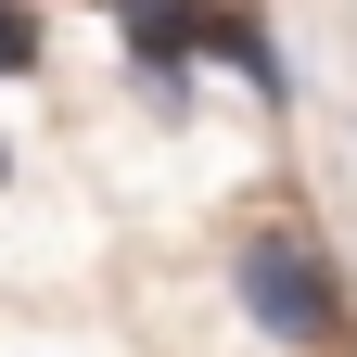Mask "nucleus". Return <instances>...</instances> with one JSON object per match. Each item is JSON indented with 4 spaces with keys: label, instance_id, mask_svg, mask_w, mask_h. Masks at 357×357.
<instances>
[{
    "label": "nucleus",
    "instance_id": "nucleus-5",
    "mask_svg": "<svg viewBox=\"0 0 357 357\" xmlns=\"http://www.w3.org/2000/svg\"><path fill=\"white\" fill-rule=\"evenodd\" d=\"M0 178H13V141H0Z\"/></svg>",
    "mask_w": 357,
    "mask_h": 357
},
{
    "label": "nucleus",
    "instance_id": "nucleus-3",
    "mask_svg": "<svg viewBox=\"0 0 357 357\" xmlns=\"http://www.w3.org/2000/svg\"><path fill=\"white\" fill-rule=\"evenodd\" d=\"M192 52H204V64H230L255 102H294V64H281V38H268L255 13H192Z\"/></svg>",
    "mask_w": 357,
    "mask_h": 357
},
{
    "label": "nucleus",
    "instance_id": "nucleus-1",
    "mask_svg": "<svg viewBox=\"0 0 357 357\" xmlns=\"http://www.w3.org/2000/svg\"><path fill=\"white\" fill-rule=\"evenodd\" d=\"M230 306L281 357H344V268H332L319 230H294V217H268V230L230 243Z\"/></svg>",
    "mask_w": 357,
    "mask_h": 357
},
{
    "label": "nucleus",
    "instance_id": "nucleus-2",
    "mask_svg": "<svg viewBox=\"0 0 357 357\" xmlns=\"http://www.w3.org/2000/svg\"><path fill=\"white\" fill-rule=\"evenodd\" d=\"M115 38H128V64H141V102H166V115H192V13H153V0H141V13H115Z\"/></svg>",
    "mask_w": 357,
    "mask_h": 357
},
{
    "label": "nucleus",
    "instance_id": "nucleus-4",
    "mask_svg": "<svg viewBox=\"0 0 357 357\" xmlns=\"http://www.w3.org/2000/svg\"><path fill=\"white\" fill-rule=\"evenodd\" d=\"M38 64H52V26L26 0H0V77H38Z\"/></svg>",
    "mask_w": 357,
    "mask_h": 357
}]
</instances>
